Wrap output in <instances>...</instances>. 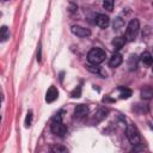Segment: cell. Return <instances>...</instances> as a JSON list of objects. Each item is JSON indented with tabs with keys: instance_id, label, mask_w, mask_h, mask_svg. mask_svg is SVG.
I'll return each mask as SVG.
<instances>
[{
	"instance_id": "1",
	"label": "cell",
	"mask_w": 153,
	"mask_h": 153,
	"mask_svg": "<svg viewBox=\"0 0 153 153\" xmlns=\"http://www.w3.org/2000/svg\"><path fill=\"white\" fill-rule=\"evenodd\" d=\"M50 129L53 131V134H55L56 136L63 137L67 133V127L63 124L62 122V116L60 114H56L53 120H51V124H50Z\"/></svg>"
},
{
	"instance_id": "2",
	"label": "cell",
	"mask_w": 153,
	"mask_h": 153,
	"mask_svg": "<svg viewBox=\"0 0 153 153\" xmlns=\"http://www.w3.org/2000/svg\"><path fill=\"white\" fill-rule=\"evenodd\" d=\"M105 57L106 53L102 48H92L87 54V61L91 65H99L105 60Z\"/></svg>"
},
{
	"instance_id": "3",
	"label": "cell",
	"mask_w": 153,
	"mask_h": 153,
	"mask_svg": "<svg viewBox=\"0 0 153 153\" xmlns=\"http://www.w3.org/2000/svg\"><path fill=\"white\" fill-rule=\"evenodd\" d=\"M126 136L127 139L129 140V142L134 146H137L141 143V135H140V131L137 130V128L134 126V124H128L127 128H126Z\"/></svg>"
},
{
	"instance_id": "4",
	"label": "cell",
	"mask_w": 153,
	"mask_h": 153,
	"mask_svg": "<svg viewBox=\"0 0 153 153\" xmlns=\"http://www.w3.org/2000/svg\"><path fill=\"white\" fill-rule=\"evenodd\" d=\"M139 30H140V22L139 19L134 18L129 22L128 26H127V30H126V38L127 41H134L139 33Z\"/></svg>"
},
{
	"instance_id": "5",
	"label": "cell",
	"mask_w": 153,
	"mask_h": 153,
	"mask_svg": "<svg viewBox=\"0 0 153 153\" xmlns=\"http://www.w3.org/2000/svg\"><path fill=\"white\" fill-rule=\"evenodd\" d=\"M71 31H72V33H74V35L78 36V37H81V38L88 37V36L91 35V31H90L88 29L82 27V26H80V25H73V26L71 27Z\"/></svg>"
},
{
	"instance_id": "6",
	"label": "cell",
	"mask_w": 153,
	"mask_h": 153,
	"mask_svg": "<svg viewBox=\"0 0 153 153\" xmlns=\"http://www.w3.org/2000/svg\"><path fill=\"white\" fill-rule=\"evenodd\" d=\"M57 97H59V91H57V88H56L55 86H50V87L48 88L47 93H45V102H47V103H53V102H55V100L57 99Z\"/></svg>"
},
{
	"instance_id": "7",
	"label": "cell",
	"mask_w": 153,
	"mask_h": 153,
	"mask_svg": "<svg viewBox=\"0 0 153 153\" xmlns=\"http://www.w3.org/2000/svg\"><path fill=\"white\" fill-rule=\"evenodd\" d=\"M87 114H88V106L85 104H79L74 108V117L76 118L85 117Z\"/></svg>"
},
{
	"instance_id": "8",
	"label": "cell",
	"mask_w": 153,
	"mask_h": 153,
	"mask_svg": "<svg viewBox=\"0 0 153 153\" xmlns=\"http://www.w3.org/2000/svg\"><path fill=\"white\" fill-rule=\"evenodd\" d=\"M96 24L99 27L105 29L110 24V18L108 16H105V14H97V17H96Z\"/></svg>"
},
{
	"instance_id": "9",
	"label": "cell",
	"mask_w": 153,
	"mask_h": 153,
	"mask_svg": "<svg viewBox=\"0 0 153 153\" xmlns=\"http://www.w3.org/2000/svg\"><path fill=\"white\" fill-rule=\"evenodd\" d=\"M122 61H123L122 55H121L120 53H114V54L111 55L110 60H109V66H110L111 68H116V67H118V66L122 63Z\"/></svg>"
},
{
	"instance_id": "10",
	"label": "cell",
	"mask_w": 153,
	"mask_h": 153,
	"mask_svg": "<svg viewBox=\"0 0 153 153\" xmlns=\"http://www.w3.org/2000/svg\"><path fill=\"white\" fill-rule=\"evenodd\" d=\"M126 42H127V38L126 37H123V36H117V37H115L114 39H112V47L116 49V50H120L124 44H126Z\"/></svg>"
},
{
	"instance_id": "11",
	"label": "cell",
	"mask_w": 153,
	"mask_h": 153,
	"mask_svg": "<svg viewBox=\"0 0 153 153\" xmlns=\"http://www.w3.org/2000/svg\"><path fill=\"white\" fill-rule=\"evenodd\" d=\"M153 97V88L151 86H143L141 88V98L142 99H151Z\"/></svg>"
},
{
	"instance_id": "12",
	"label": "cell",
	"mask_w": 153,
	"mask_h": 153,
	"mask_svg": "<svg viewBox=\"0 0 153 153\" xmlns=\"http://www.w3.org/2000/svg\"><path fill=\"white\" fill-rule=\"evenodd\" d=\"M140 60H141L146 66H152V65H153V56H152V54L148 53V51H143V53L141 54Z\"/></svg>"
},
{
	"instance_id": "13",
	"label": "cell",
	"mask_w": 153,
	"mask_h": 153,
	"mask_svg": "<svg viewBox=\"0 0 153 153\" xmlns=\"http://www.w3.org/2000/svg\"><path fill=\"white\" fill-rule=\"evenodd\" d=\"M7 38H10V31H8V27L6 25H4L0 29V39H1V42H5V41H7Z\"/></svg>"
},
{
	"instance_id": "14",
	"label": "cell",
	"mask_w": 153,
	"mask_h": 153,
	"mask_svg": "<svg viewBox=\"0 0 153 153\" xmlns=\"http://www.w3.org/2000/svg\"><path fill=\"white\" fill-rule=\"evenodd\" d=\"M108 114H109V109H108V108H100V109L97 111V114H96V120H97V121H102L103 118L106 117Z\"/></svg>"
},
{
	"instance_id": "15",
	"label": "cell",
	"mask_w": 153,
	"mask_h": 153,
	"mask_svg": "<svg viewBox=\"0 0 153 153\" xmlns=\"http://www.w3.org/2000/svg\"><path fill=\"white\" fill-rule=\"evenodd\" d=\"M128 67H129L130 71L136 69V67H137V56L136 55H131L129 57V60H128Z\"/></svg>"
},
{
	"instance_id": "16",
	"label": "cell",
	"mask_w": 153,
	"mask_h": 153,
	"mask_svg": "<svg viewBox=\"0 0 153 153\" xmlns=\"http://www.w3.org/2000/svg\"><path fill=\"white\" fill-rule=\"evenodd\" d=\"M120 91H121L120 97H121L122 99H128V98L131 96V91H130L129 88H127V87H120Z\"/></svg>"
},
{
	"instance_id": "17",
	"label": "cell",
	"mask_w": 153,
	"mask_h": 153,
	"mask_svg": "<svg viewBox=\"0 0 153 153\" xmlns=\"http://www.w3.org/2000/svg\"><path fill=\"white\" fill-rule=\"evenodd\" d=\"M86 68H87V71H90V72H91V73H93V74L104 75V74L102 73V69H100V67H98L97 65H93V66H86Z\"/></svg>"
},
{
	"instance_id": "18",
	"label": "cell",
	"mask_w": 153,
	"mask_h": 153,
	"mask_svg": "<svg viewBox=\"0 0 153 153\" xmlns=\"http://www.w3.org/2000/svg\"><path fill=\"white\" fill-rule=\"evenodd\" d=\"M124 25V22H123V19L122 18H120V17H117L115 20H114V24H112V27H114V30H120L122 26Z\"/></svg>"
},
{
	"instance_id": "19",
	"label": "cell",
	"mask_w": 153,
	"mask_h": 153,
	"mask_svg": "<svg viewBox=\"0 0 153 153\" xmlns=\"http://www.w3.org/2000/svg\"><path fill=\"white\" fill-rule=\"evenodd\" d=\"M103 7L106 11H112V8H114V0H103Z\"/></svg>"
},
{
	"instance_id": "20",
	"label": "cell",
	"mask_w": 153,
	"mask_h": 153,
	"mask_svg": "<svg viewBox=\"0 0 153 153\" xmlns=\"http://www.w3.org/2000/svg\"><path fill=\"white\" fill-rule=\"evenodd\" d=\"M31 123H32V111L30 110V111H27L26 117H25V122H24L25 128H29L31 126Z\"/></svg>"
},
{
	"instance_id": "21",
	"label": "cell",
	"mask_w": 153,
	"mask_h": 153,
	"mask_svg": "<svg viewBox=\"0 0 153 153\" xmlns=\"http://www.w3.org/2000/svg\"><path fill=\"white\" fill-rule=\"evenodd\" d=\"M81 96V87L80 86H76L72 92H71V97L72 98H78Z\"/></svg>"
},
{
	"instance_id": "22",
	"label": "cell",
	"mask_w": 153,
	"mask_h": 153,
	"mask_svg": "<svg viewBox=\"0 0 153 153\" xmlns=\"http://www.w3.org/2000/svg\"><path fill=\"white\" fill-rule=\"evenodd\" d=\"M53 151L54 152H66L67 149L65 147H60V146H56V147H53Z\"/></svg>"
},
{
	"instance_id": "23",
	"label": "cell",
	"mask_w": 153,
	"mask_h": 153,
	"mask_svg": "<svg viewBox=\"0 0 153 153\" xmlns=\"http://www.w3.org/2000/svg\"><path fill=\"white\" fill-rule=\"evenodd\" d=\"M2 1H8V0H2Z\"/></svg>"
},
{
	"instance_id": "24",
	"label": "cell",
	"mask_w": 153,
	"mask_h": 153,
	"mask_svg": "<svg viewBox=\"0 0 153 153\" xmlns=\"http://www.w3.org/2000/svg\"><path fill=\"white\" fill-rule=\"evenodd\" d=\"M152 73H153V68H152Z\"/></svg>"
}]
</instances>
